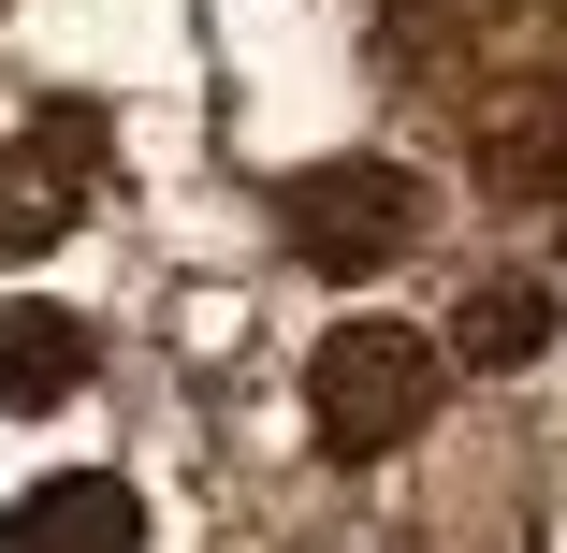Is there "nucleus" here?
Returning a JSON list of instances; mask_svg holds the SVG:
<instances>
[{
  "label": "nucleus",
  "instance_id": "7",
  "mask_svg": "<svg viewBox=\"0 0 567 553\" xmlns=\"http://www.w3.org/2000/svg\"><path fill=\"white\" fill-rule=\"evenodd\" d=\"M481 190H495V204L567 190V88H553V117H538V132H481Z\"/></svg>",
  "mask_w": 567,
  "mask_h": 553
},
{
  "label": "nucleus",
  "instance_id": "6",
  "mask_svg": "<svg viewBox=\"0 0 567 553\" xmlns=\"http://www.w3.org/2000/svg\"><path fill=\"white\" fill-rule=\"evenodd\" d=\"M538 350H553V291H538V277H481L436 365H538Z\"/></svg>",
  "mask_w": 567,
  "mask_h": 553
},
{
  "label": "nucleus",
  "instance_id": "5",
  "mask_svg": "<svg viewBox=\"0 0 567 553\" xmlns=\"http://www.w3.org/2000/svg\"><path fill=\"white\" fill-rule=\"evenodd\" d=\"M87 320L73 306H0V408H16V422H44V408H73L87 393Z\"/></svg>",
  "mask_w": 567,
  "mask_h": 553
},
{
  "label": "nucleus",
  "instance_id": "1",
  "mask_svg": "<svg viewBox=\"0 0 567 553\" xmlns=\"http://www.w3.org/2000/svg\"><path fill=\"white\" fill-rule=\"evenodd\" d=\"M436 393H451V365H436V336H408V320H334V336L306 350V437L334 467L408 452V437L436 422Z\"/></svg>",
  "mask_w": 567,
  "mask_h": 553
},
{
  "label": "nucleus",
  "instance_id": "3",
  "mask_svg": "<svg viewBox=\"0 0 567 553\" xmlns=\"http://www.w3.org/2000/svg\"><path fill=\"white\" fill-rule=\"evenodd\" d=\"M87 175H102V117H59V132H30L16 161H0V263L59 248L87 218Z\"/></svg>",
  "mask_w": 567,
  "mask_h": 553
},
{
  "label": "nucleus",
  "instance_id": "4",
  "mask_svg": "<svg viewBox=\"0 0 567 553\" xmlns=\"http://www.w3.org/2000/svg\"><path fill=\"white\" fill-rule=\"evenodd\" d=\"M0 553H146V495L102 467H59L44 495L0 510Z\"/></svg>",
  "mask_w": 567,
  "mask_h": 553
},
{
  "label": "nucleus",
  "instance_id": "2",
  "mask_svg": "<svg viewBox=\"0 0 567 553\" xmlns=\"http://www.w3.org/2000/svg\"><path fill=\"white\" fill-rule=\"evenodd\" d=\"M277 234H291V263H320V277H379V263L422 234V190H408L393 161H306V175L277 190Z\"/></svg>",
  "mask_w": 567,
  "mask_h": 553
}]
</instances>
